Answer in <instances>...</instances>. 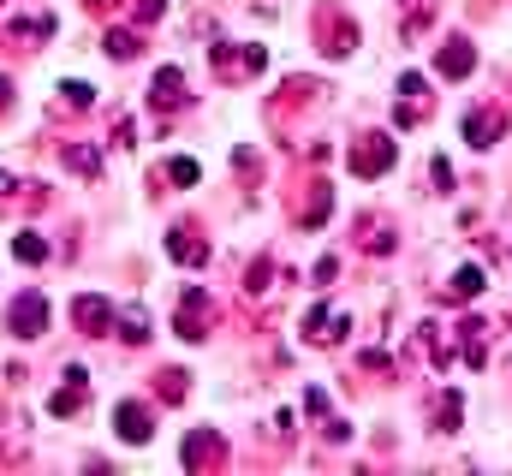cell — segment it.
<instances>
[{"label": "cell", "mask_w": 512, "mask_h": 476, "mask_svg": "<svg viewBox=\"0 0 512 476\" xmlns=\"http://www.w3.org/2000/svg\"><path fill=\"white\" fill-rule=\"evenodd\" d=\"M393 161H399V143L382 137V131H376V137H364V143L352 149V173H358V179H382Z\"/></svg>", "instance_id": "cell-1"}, {"label": "cell", "mask_w": 512, "mask_h": 476, "mask_svg": "<svg viewBox=\"0 0 512 476\" xmlns=\"http://www.w3.org/2000/svg\"><path fill=\"white\" fill-rule=\"evenodd\" d=\"M6 322H12V334H18V340L48 334V298H42V292H24V298L6 310Z\"/></svg>", "instance_id": "cell-2"}, {"label": "cell", "mask_w": 512, "mask_h": 476, "mask_svg": "<svg viewBox=\"0 0 512 476\" xmlns=\"http://www.w3.org/2000/svg\"><path fill=\"white\" fill-rule=\"evenodd\" d=\"M215 66H221V78H256L268 66V54L262 48H239V42H221L215 48Z\"/></svg>", "instance_id": "cell-3"}, {"label": "cell", "mask_w": 512, "mask_h": 476, "mask_svg": "<svg viewBox=\"0 0 512 476\" xmlns=\"http://www.w3.org/2000/svg\"><path fill=\"white\" fill-rule=\"evenodd\" d=\"M179 340H209V292H203V286H185V304H179Z\"/></svg>", "instance_id": "cell-4"}, {"label": "cell", "mask_w": 512, "mask_h": 476, "mask_svg": "<svg viewBox=\"0 0 512 476\" xmlns=\"http://www.w3.org/2000/svg\"><path fill=\"white\" fill-rule=\"evenodd\" d=\"M72 316H78V328H84V334H108V328H114V298L84 292V298L72 304Z\"/></svg>", "instance_id": "cell-5"}, {"label": "cell", "mask_w": 512, "mask_h": 476, "mask_svg": "<svg viewBox=\"0 0 512 476\" xmlns=\"http://www.w3.org/2000/svg\"><path fill=\"white\" fill-rule=\"evenodd\" d=\"M471 66H477V54H471V42H465V36L441 42V54H435V72H441V78H465Z\"/></svg>", "instance_id": "cell-6"}, {"label": "cell", "mask_w": 512, "mask_h": 476, "mask_svg": "<svg viewBox=\"0 0 512 476\" xmlns=\"http://www.w3.org/2000/svg\"><path fill=\"white\" fill-rule=\"evenodd\" d=\"M149 102L155 108H185V72L179 66H161L155 84H149Z\"/></svg>", "instance_id": "cell-7"}, {"label": "cell", "mask_w": 512, "mask_h": 476, "mask_svg": "<svg viewBox=\"0 0 512 476\" xmlns=\"http://www.w3.org/2000/svg\"><path fill=\"white\" fill-rule=\"evenodd\" d=\"M304 334H310L316 346H334L340 334H352V316H334V310H310V316H304Z\"/></svg>", "instance_id": "cell-8"}, {"label": "cell", "mask_w": 512, "mask_h": 476, "mask_svg": "<svg viewBox=\"0 0 512 476\" xmlns=\"http://www.w3.org/2000/svg\"><path fill=\"white\" fill-rule=\"evenodd\" d=\"M167 256L185 262V268H197V262H209V244L191 233V227H173V233H167Z\"/></svg>", "instance_id": "cell-9"}, {"label": "cell", "mask_w": 512, "mask_h": 476, "mask_svg": "<svg viewBox=\"0 0 512 476\" xmlns=\"http://www.w3.org/2000/svg\"><path fill=\"white\" fill-rule=\"evenodd\" d=\"M84 381H90V375H84V363H72V369H66V387L48 399V411H54V417H72V411L84 405Z\"/></svg>", "instance_id": "cell-10"}, {"label": "cell", "mask_w": 512, "mask_h": 476, "mask_svg": "<svg viewBox=\"0 0 512 476\" xmlns=\"http://www.w3.org/2000/svg\"><path fill=\"white\" fill-rule=\"evenodd\" d=\"M114 429H120V441H131V447H143L155 423H149V411H143V405H131V399H126V405L114 411Z\"/></svg>", "instance_id": "cell-11"}, {"label": "cell", "mask_w": 512, "mask_h": 476, "mask_svg": "<svg viewBox=\"0 0 512 476\" xmlns=\"http://www.w3.org/2000/svg\"><path fill=\"white\" fill-rule=\"evenodd\" d=\"M501 131H507V114H489V108H477V114L465 119V137H471L477 149H489V143H495Z\"/></svg>", "instance_id": "cell-12"}, {"label": "cell", "mask_w": 512, "mask_h": 476, "mask_svg": "<svg viewBox=\"0 0 512 476\" xmlns=\"http://www.w3.org/2000/svg\"><path fill=\"white\" fill-rule=\"evenodd\" d=\"M423 90H429V84H423V78H417V72H405V78H399V96H405V125H411V119H423V108H429V96H423Z\"/></svg>", "instance_id": "cell-13"}, {"label": "cell", "mask_w": 512, "mask_h": 476, "mask_svg": "<svg viewBox=\"0 0 512 476\" xmlns=\"http://www.w3.org/2000/svg\"><path fill=\"white\" fill-rule=\"evenodd\" d=\"M12 256L18 262H48V244H42V233L24 227V233H12Z\"/></svg>", "instance_id": "cell-14"}, {"label": "cell", "mask_w": 512, "mask_h": 476, "mask_svg": "<svg viewBox=\"0 0 512 476\" xmlns=\"http://www.w3.org/2000/svg\"><path fill=\"white\" fill-rule=\"evenodd\" d=\"M477 292H483V268H459V274H453V298H459V304H471Z\"/></svg>", "instance_id": "cell-15"}, {"label": "cell", "mask_w": 512, "mask_h": 476, "mask_svg": "<svg viewBox=\"0 0 512 476\" xmlns=\"http://www.w3.org/2000/svg\"><path fill=\"white\" fill-rule=\"evenodd\" d=\"M459 417H465V399H459V393H441V399H435V423H441V429H459Z\"/></svg>", "instance_id": "cell-16"}, {"label": "cell", "mask_w": 512, "mask_h": 476, "mask_svg": "<svg viewBox=\"0 0 512 476\" xmlns=\"http://www.w3.org/2000/svg\"><path fill=\"white\" fill-rule=\"evenodd\" d=\"M66 161H72L78 173H102V149H90V143H72V149H66Z\"/></svg>", "instance_id": "cell-17"}, {"label": "cell", "mask_w": 512, "mask_h": 476, "mask_svg": "<svg viewBox=\"0 0 512 476\" xmlns=\"http://www.w3.org/2000/svg\"><path fill=\"white\" fill-rule=\"evenodd\" d=\"M108 54H114V60H131V54H137V36H131V30H108Z\"/></svg>", "instance_id": "cell-18"}, {"label": "cell", "mask_w": 512, "mask_h": 476, "mask_svg": "<svg viewBox=\"0 0 512 476\" xmlns=\"http://www.w3.org/2000/svg\"><path fill=\"white\" fill-rule=\"evenodd\" d=\"M120 322H126V340H131V346H137V340H149V316H143L137 304H131L126 316H120Z\"/></svg>", "instance_id": "cell-19"}, {"label": "cell", "mask_w": 512, "mask_h": 476, "mask_svg": "<svg viewBox=\"0 0 512 476\" xmlns=\"http://www.w3.org/2000/svg\"><path fill=\"white\" fill-rule=\"evenodd\" d=\"M60 96H66V102H72V108H78V114H84V108H90V102H96V90H90V84H66V90H60Z\"/></svg>", "instance_id": "cell-20"}, {"label": "cell", "mask_w": 512, "mask_h": 476, "mask_svg": "<svg viewBox=\"0 0 512 476\" xmlns=\"http://www.w3.org/2000/svg\"><path fill=\"white\" fill-rule=\"evenodd\" d=\"M167 179H173V185H197L203 173H197V161H173V167H167Z\"/></svg>", "instance_id": "cell-21"}, {"label": "cell", "mask_w": 512, "mask_h": 476, "mask_svg": "<svg viewBox=\"0 0 512 476\" xmlns=\"http://www.w3.org/2000/svg\"><path fill=\"white\" fill-rule=\"evenodd\" d=\"M6 96H12V84H6V78H0V108H6Z\"/></svg>", "instance_id": "cell-22"}]
</instances>
